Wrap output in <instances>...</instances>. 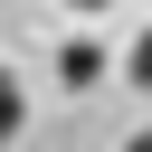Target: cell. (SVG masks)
Returning a JSON list of instances; mask_svg holds the SVG:
<instances>
[{"label": "cell", "instance_id": "2", "mask_svg": "<svg viewBox=\"0 0 152 152\" xmlns=\"http://www.w3.org/2000/svg\"><path fill=\"white\" fill-rule=\"evenodd\" d=\"M19 124H28V95H19V76L0 66V142H19Z\"/></svg>", "mask_w": 152, "mask_h": 152}, {"label": "cell", "instance_id": "4", "mask_svg": "<svg viewBox=\"0 0 152 152\" xmlns=\"http://www.w3.org/2000/svg\"><path fill=\"white\" fill-rule=\"evenodd\" d=\"M124 152H152V133H133V142H124Z\"/></svg>", "mask_w": 152, "mask_h": 152}, {"label": "cell", "instance_id": "1", "mask_svg": "<svg viewBox=\"0 0 152 152\" xmlns=\"http://www.w3.org/2000/svg\"><path fill=\"white\" fill-rule=\"evenodd\" d=\"M104 66H114V57H104L95 38H66V48H57V76H66V86H95Z\"/></svg>", "mask_w": 152, "mask_h": 152}, {"label": "cell", "instance_id": "5", "mask_svg": "<svg viewBox=\"0 0 152 152\" xmlns=\"http://www.w3.org/2000/svg\"><path fill=\"white\" fill-rule=\"evenodd\" d=\"M76 10H104V0H76Z\"/></svg>", "mask_w": 152, "mask_h": 152}, {"label": "cell", "instance_id": "3", "mask_svg": "<svg viewBox=\"0 0 152 152\" xmlns=\"http://www.w3.org/2000/svg\"><path fill=\"white\" fill-rule=\"evenodd\" d=\"M124 76H133V86H142V95H152V28H142V38H133V48H124Z\"/></svg>", "mask_w": 152, "mask_h": 152}]
</instances>
